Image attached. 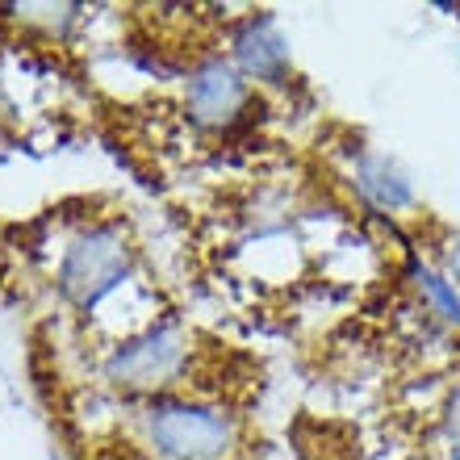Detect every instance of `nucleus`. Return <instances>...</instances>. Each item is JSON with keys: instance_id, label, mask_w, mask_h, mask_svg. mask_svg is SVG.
<instances>
[{"instance_id": "nucleus-4", "label": "nucleus", "mask_w": 460, "mask_h": 460, "mask_svg": "<svg viewBox=\"0 0 460 460\" xmlns=\"http://www.w3.org/2000/svg\"><path fill=\"white\" fill-rule=\"evenodd\" d=\"M189 110H193L197 121H206V126H230L234 113L243 110L239 72L222 59L201 63V67L189 75Z\"/></svg>"}, {"instance_id": "nucleus-3", "label": "nucleus", "mask_w": 460, "mask_h": 460, "mask_svg": "<svg viewBox=\"0 0 460 460\" xmlns=\"http://www.w3.org/2000/svg\"><path fill=\"white\" fill-rule=\"evenodd\" d=\"M181 364H184V340L168 327H155L113 351L110 376L118 385L151 389V385H168L172 376L181 373Z\"/></svg>"}, {"instance_id": "nucleus-7", "label": "nucleus", "mask_w": 460, "mask_h": 460, "mask_svg": "<svg viewBox=\"0 0 460 460\" xmlns=\"http://www.w3.org/2000/svg\"><path fill=\"white\" fill-rule=\"evenodd\" d=\"M419 285H423V293L431 297V302H436L439 314L448 318V323H460V293L452 289L448 280L436 277L431 268H419Z\"/></svg>"}, {"instance_id": "nucleus-6", "label": "nucleus", "mask_w": 460, "mask_h": 460, "mask_svg": "<svg viewBox=\"0 0 460 460\" xmlns=\"http://www.w3.org/2000/svg\"><path fill=\"white\" fill-rule=\"evenodd\" d=\"M351 184H356V193H360L364 201H373L376 209H406L414 201V189H411V181H406V172L389 155H376V151L356 159Z\"/></svg>"}, {"instance_id": "nucleus-2", "label": "nucleus", "mask_w": 460, "mask_h": 460, "mask_svg": "<svg viewBox=\"0 0 460 460\" xmlns=\"http://www.w3.org/2000/svg\"><path fill=\"white\" fill-rule=\"evenodd\" d=\"M146 431L172 460H218L230 448V423L218 411L193 402H155L146 414Z\"/></svg>"}, {"instance_id": "nucleus-8", "label": "nucleus", "mask_w": 460, "mask_h": 460, "mask_svg": "<svg viewBox=\"0 0 460 460\" xmlns=\"http://www.w3.org/2000/svg\"><path fill=\"white\" fill-rule=\"evenodd\" d=\"M444 431H448V439H452V448L460 452V389L448 398V411H444Z\"/></svg>"}, {"instance_id": "nucleus-9", "label": "nucleus", "mask_w": 460, "mask_h": 460, "mask_svg": "<svg viewBox=\"0 0 460 460\" xmlns=\"http://www.w3.org/2000/svg\"><path fill=\"white\" fill-rule=\"evenodd\" d=\"M444 268H448V277L460 285V239L448 243V252H444Z\"/></svg>"}, {"instance_id": "nucleus-5", "label": "nucleus", "mask_w": 460, "mask_h": 460, "mask_svg": "<svg viewBox=\"0 0 460 460\" xmlns=\"http://www.w3.org/2000/svg\"><path fill=\"white\" fill-rule=\"evenodd\" d=\"M234 59H239V67L247 75L277 84L280 75L289 72V42H285V34L272 25V17H252V22L234 34Z\"/></svg>"}, {"instance_id": "nucleus-1", "label": "nucleus", "mask_w": 460, "mask_h": 460, "mask_svg": "<svg viewBox=\"0 0 460 460\" xmlns=\"http://www.w3.org/2000/svg\"><path fill=\"white\" fill-rule=\"evenodd\" d=\"M126 272H130V247H126V239L113 226H93L63 255L59 289L80 310H88L110 289H118L121 280H126Z\"/></svg>"}]
</instances>
